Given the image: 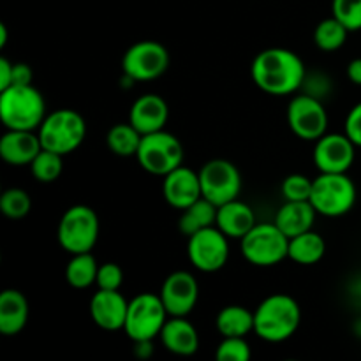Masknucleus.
Here are the masks:
<instances>
[{
	"label": "nucleus",
	"instance_id": "9",
	"mask_svg": "<svg viewBox=\"0 0 361 361\" xmlns=\"http://www.w3.org/2000/svg\"><path fill=\"white\" fill-rule=\"evenodd\" d=\"M169 314L161 296L155 293H141L129 300V310L123 331L133 342L155 341L161 335Z\"/></svg>",
	"mask_w": 361,
	"mask_h": 361
},
{
	"label": "nucleus",
	"instance_id": "12",
	"mask_svg": "<svg viewBox=\"0 0 361 361\" xmlns=\"http://www.w3.org/2000/svg\"><path fill=\"white\" fill-rule=\"evenodd\" d=\"M203 197L221 207L228 201L236 200L242 192V173L228 159H212L200 169Z\"/></svg>",
	"mask_w": 361,
	"mask_h": 361
},
{
	"label": "nucleus",
	"instance_id": "35",
	"mask_svg": "<svg viewBox=\"0 0 361 361\" xmlns=\"http://www.w3.org/2000/svg\"><path fill=\"white\" fill-rule=\"evenodd\" d=\"M250 356L252 351L245 337H222L215 351L217 361H249Z\"/></svg>",
	"mask_w": 361,
	"mask_h": 361
},
{
	"label": "nucleus",
	"instance_id": "41",
	"mask_svg": "<svg viewBox=\"0 0 361 361\" xmlns=\"http://www.w3.org/2000/svg\"><path fill=\"white\" fill-rule=\"evenodd\" d=\"M134 355L141 360L152 358V355H154V341L134 342Z\"/></svg>",
	"mask_w": 361,
	"mask_h": 361
},
{
	"label": "nucleus",
	"instance_id": "25",
	"mask_svg": "<svg viewBox=\"0 0 361 361\" xmlns=\"http://www.w3.org/2000/svg\"><path fill=\"white\" fill-rule=\"evenodd\" d=\"M221 337H247L254 331V312L243 305H228L215 317Z\"/></svg>",
	"mask_w": 361,
	"mask_h": 361
},
{
	"label": "nucleus",
	"instance_id": "6",
	"mask_svg": "<svg viewBox=\"0 0 361 361\" xmlns=\"http://www.w3.org/2000/svg\"><path fill=\"white\" fill-rule=\"evenodd\" d=\"M358 190L348 173H319L312 182L310 203L323 217H342L355 208Z\"/></svg>",
	"mask_w": 361,
	"mask_h": 361
},
{
	"label": "nucleus",
	"instance_id": "34",
	"mask_svg": "<svg viewBox=\"0 0 361 361\" xmlns=\"http://www.w3.org/2000/svg\"><path fill=\"white\" fill-rule=\"evenodd\" d=\"M300 92L310 95V97L319 99V101H324L334 92V80L324 71H307Z\"/></svg>",
	"mask_w": 361,
	"mask_h": 361
},
{
	"label": "nucleus",
	"instance_id": "38",
	"mask_svg": "<svg viewBox=\"0 0 361 361\" xmlns=\"http://www.w3.org/2000/svg\"><path fill=\"white\" fill-rule=\"evenodd\" d=\"M32 80H34V71H32V67L25 62H14L13 85H32Z\"/></svg>",
	"mask_w": 361,
	"mask_h": 361
},
{
	"label": "nucleus",
	"instance_id": "17",
	"mask_svg": "<svg viewBox=\"0 0 361 361\" xmlns=\"http://www.w3.org/2000/svg\"><path fill=\"white\" fill-rule=\"evenodd\" d=\"M129 310V300L118 291L97 289L90 298V317L101 330H123Z\"/></svg>",
	"mask_w": 361,
	"mask_h": 361
},
{
	"label": "nucleus",
	"instance_id": "42",
	"mask_svg": "<svg viewBox=\"0 0 361 361\" xmlns=\"http://www.w3.org/2000/svg\"><path fill=\"white\" fill-rule=\"evenodd\" d=\"M7 39H9V32H7L6 23H0V48H6Z\"/></svg>",
	"mask_w": 361,
	"mask_h": 361
},
{
	"label": "nucleus",
	"instance_id": "40",
	"mask_svg": "<svg viewBox=\"0 0 361 361\" xmlns=\"http://www.w3.org/2000/svg\"><path fill=\"white\" fill-rule=\"evenodd\" d=\"M345 74H348V80L351 81L353 85H358V87H361V56H358V59H353L351 62L348 63Z\"/></svg>",
	"mask_w": 361,
	"mask_h": 361
},
{
	"label": "nucleus",
	"instance_id": "26",
	"mask_svg": "<svg viewBox=\"0 0 361 361\" xmlns=\"http://www.w3.org/2000/svg\"><path fill=\"white\" fill-rule=\"evenodd\" d=\"M215 221H217V207L207 197H200L196 203L180 212L178 231L189 238L190 235L201 231V229L215 226Z\"/></svg>",
	"mask_w": 361,
	"mask_h": 361
},
{
	"label": "nucleus",
	"instance_id": "32",
	"mask_svg": "<svg viewBox=\"0 0 361 361\" xmlns=\"http://www.w3.org/2000/svg\"><path fill=\"white\" fill-rule=\"evenodd\" d=\"M314 178H309L302 173L288 175L281 183V194L284 201H310Z\"/></svg>",
	"mask_w": 361,
	"mask_h": 361
},
{
	"label": "nucleus",
	"instance_id": "11",
	"mask_svg": "<svg viewBox=\"0 0 361 361\" xmlns=\"http://www.w3.org/2000/svg\"><path fill=\"white\" fill-rule=\"evenodd\" d=\"M229 238L217 228L210 226L187 238V257L197 271L215 274L229 261Z\"/></svg>",
	"mask_w": 361,
	"mask_h": 361
},
{
	"label": "nucleus",
	"instance_id": "8",
	"mask_svg": "<svg viewBox=\"0 0 361 361\" xmlns=\"http://www.w3.org/2000/svg\"><path fill=\"white\" fill-rule=\"evenodd\" d=\"M137 164L147 173L155 176H166L183 164L185 150L183 145L175 134L168 130H157V133L145 134L141 137V145L137 148Z\"/></svg>",
	"mask_w": 361,
	"mask_h": 361
},
{
	"label": "nucleus",
	"instance_id": "27",
	"mask_svg": "<svg viewBox=\"0 0 361 361\" xmlns=\"http://www.w3.org/2000/svg\"><path fill=\"white\" fill-rule=\"evenodd\" d=\"M99 263L92 252L71 254L66 267V281L74 289H88L97 281Z\"/></svg>",
	"mask_w": 361,
	"mask_h": 361
},
{
	"label": "nucleus",
	"instance_id": "36",
	"mask_svg": "<svg viewBox=\"0 0 361 361\" xmlns=\"http://www.w3.org/2000/svg\"><path fill=\"white\" fill-rule=\"evenodd\" d=\"M123 284V270L116 263H102L99 264L97 289H108V291H118Z\"/></svg>",
	"mask_w": 361,
	"mask_h": 361
},
{
	"label": "nucleus",
	"instance_id": "3",
	"mask_svg": "<svg viewBox=\"0 0 361 361\" xmlns=\"http://www.w3.org/2000/svg\"><path fill=\"white\" fill-rule=\"evenodd\" d=\"M46 115L44 95L34 85H13L0 90V118L6 129L37 130Z\"/></svg>",
	"mask_w": 361,
	"mask_h": 361
},
{
	"label": "nucleus",
	"instance_id": "37",
	"mask_svg": "<svg viewBox=\"0 0 361 361\" xmlns=\"http://www.w3.org/2000/svg\"><path fill=\"white\" fill-rule=\"evenodd\" d=\"M344 133L348 134L349 140H351L356 147L361 148V102H358V104H355L349 109L348 116H345Z\"/></svg>",
	"mask_w": 361,
	"mask_h": 361
},
{
	"label": "nucleus",
	"instance_id": "33",
	"mask_svg": "<svg viewBox=\"0 0 361 361\" xmlns=\"http://www.w3.org/2000/svg\"><path fill=\"white\" fill-rule=\"evenodd\" d=\"M331 16L349 32L361 30V0H331Z\"/></svg>",
	"mask_w": 361,
	"mask_h": 361
},
{
	"label": "nucleus",
	"instance_id": "18",
	"mask_svg": "<svg viewBox=\"0 0 361 361\" xmlns=\"http://www.w3.org/2000/svg\"><path fill=\"white\" fill-rule=\"evenodd\" d=\"M169 120V106L161 95L143 94L133 102L129 109V122L141 134L162 130Z\"/></svg>",
	"mask_w": 361,
	"mask_h": 361
},
{
	"label": "nucleus",
	"instance_id": "7",
	"mask_svg": "<svg viewBox=\"0 0 361 361\" xmlns=\"http://www.w3.org/2000/svg\"><path fill=\"white\" fill-rule=\"evenodd\" d=\"M101 222L94 208L88 204H74L60 217L56 240L67 254L92 252L97 245Z\"/></svg>",
	"mask_w": 361,
	"mask_h": 361
},
{
	"label": "nucleus",
	"instance_id": "15",
	"mask_svg": "<svg viewBox=\"0 0 361 361\" xmlns=\"http://www.w3.org/2000/svg\"><path fill=\"white\" fill-rule=\"evenodd\" d=\"M159 296L169 316L187 317L200 300V282L190 271L176 270L164 279Z\"/></svg>",
	"mask_w": 361,
	"mask_h": 361
},
{
	"label": "nucleus",
	"instance_id": "23",
	"mask_svg": "<svg viewBox=\"0 0 361 361\" xmlns=\"http://www.w3.org/2000/svg\"><path fill=\"white\" fill-rule=\"evenodd\" d=\"M317 215L319 214L310 201H284V204L275 214L274 222L282 229L284 235L293 238V236L310 231L316 224Z\"/></svg>",
	"mask_w": 361,
	"mask_h": 361
},
{
	"label": "nucleus",
	"instance_id": "24",
	"mask_svg": "<svg viewBox=\"0 0 361 361\" xmlns=\"http://www.w3.org/2000/svg\"><path fill=\"white\" fill-rule=\"evenodd\" d=\"M324 254H326V242L314 229L289 238L288 259L300 264V267H312V264H317L323 259Z\"/></svg>",
	"mask_w": 361,
	"mask_h": 361
},
{
	"label": "nucleus",
	"instance_id": "20",
	"mask_svg": "<svg viewBox=\"0 0 361 361\" xmlns=\"http://www.w3.org/2000/svg\"><path fill=\"white\" fill-rule=\"evenodd\" d=\"M257 224L256 212L250 204L242 200H233L217 207V221L215 226L228 236L229 240H242L254 226Z\"/></svg>",
	"mask_w": 361,
	"mask_h": 361
},
{
	"label": "nucleus",
	"instance_id": "22",
	"mask_svg": "<svg viewBox=\"0 0 361 361\" xmlns=\"http://www.w3.org/2000/svg\"><path fill=\"white\" fill-rule=\"evenodd\" d=\"M27 296L18 289H6L0 295V334L6 337H14L21 334L28 323Z\"/></svg>",
	"mask_w": 361,
	"mask_h": 361
},
{
	"label": "nucleus",
	"instance_id": "14",
	"mask_svg": "<svg viewBox=\"0 0 361 361\" xmlns=\"http://www.w3.org/2000/svg\"><path fill=\"white\" fill-rule=\"evenodd\" d=\"M356 148L345 133H326L314 141L312 161L319 173H348L355 164Z\"/></svg>",
	"mask_w": 361,
	"mask_h": 361
},
{
	"label": "nucleus",
	"instance_id": "30",
	"mask_svg": "<svg viewBox=\"0 0 361 361\" xmlns=\"http://www.w3.org/2000/svg\"><path fill=\"white\" fill-rule=\"evenodd\" d=\"M28 168H30L32 176L37 182L53 183L60 178L63 171V155L41 148V152L35 155V159Z\"/></svg>",
	"mask_w": 361,
	"mask_h": 361
},
{
	"label": "nucleus",
	"instance_id": "2",
	"mask_svg": "<svg viewBox=\"0 0 361 361\" xmlns=\"http://www.w3.org/2000/svg\"><path fill=\"white\" fill-rule=\"evenodd\" d=\"M302 324V309L293 296L275 293L267 296L254 310V334L264 342L281 344L289 341Z\"/></svg>",
	"mask_w": 361,
	"mask_h": 361
},
{
	"label": "nucleus",
	"instance_id": "5",
	"mask_svg": "<svg viewBox=\"0 0 361 361\" xmlns=\"http://www.w3.org/2000/svg\"><path fill=\"white\" fill-rule=\"evenodd\" d=\"M240 250L247 263L257 268H271L288 259L289 236L275 222H257L242 240Z\"/></svg>",
	"mask_w": 361,
	"mask_h": 361
},
{
	"label": "nucleus",
	"instance_id": "13",
	"mask_svg": "<svg viewBox=\"0 0 361 361\" xmlns=\"http://www.w3.org/2000/svg\"><path fill=\"white\" fill-rule=\"evenodd\" d=\"M286 116L291 133L303 141H317L328 133L330 118L323 101L302 92L291 97Z\"/></svg>",
	"mask_w": 361,
	"mask_h": 361
},
{
	"label": "nucleus",
	"instance_id": "19",
	"mask_svg": "<svg viewBox=\"0 0 361 361\" xmlns=\"http://www.w3.org/2000/svg\"><path fill=\"white\" fill-rule=\"evenodd\" d=\"M41 148L39 134L34 130L7 129L0 137V157L6 164L16 166V168L30 166Z\"/></svg>",
	"mask_w": 361,
	"mask_h": 361
},
{
	"label": "nucleus",
	"instance_id": "39",
	"mask_svg": "<svg viewBox=\"0 0 361 361\" xmlns=\"http://www.w3.org/2000/svg\"><path fill=\"white\" fill-rule=\"evenodd\" d=\"M13 66L14 62H11L6 56L0 59V90H6L13 85Z\"/></svg>",
	"mask_w": 361,
	"mask_h": 361
},
{
	"label": "nucleus",
	"instance_id": "21",
	"mask_svg": "<svg viewBox=\"0 0 361 361\" xmlns=\"http://www.w3.org/2000/svg\"><path fill=\"white\" fill-rule=\"evenodd\" d=\"M161 344L176 356H192L200 349V334L187 317H168L162 328Z\"/></svg>",
	"mask_w": 361,
	"mask_h": 361
},
{
	"label": "nucleus",
	"instance_id": "28",
	"mask_svg": "<svg viewBox=\"0 0 361 361\" xmlns=\"http://www.w3.org/2000/svg\"><path fill=\"white\" fill-rule=\"evenodd\" d=\"M143 134L130 122L115 123L106 134V147L118 157H136Z\"/></svg>",
	"mask_w": 361,
	"mask_h": 361
},
{
	"label": "nucleus",
	"instance_id": "4",
	"mask_svg": "<svg viewBox=\"0 0 361 361\" xmlns=\"http://www.w3.org/2000/svg\"><path fill=\"white\" fill-rule=\"evenodd\" d=\"M37 134L42 148L69 155L83 145L87 137V122L76 109L60 108L46 115Z\"/></svg>",
	"mask_w": 361,
	"mask_h": 361
},
{
	"label": "nucleus",
	"instance_id": "16",
	"mask_svg": "<svg viewBox=\"0 0 361 361\" xmlns=\"http://www.w3.org/2000/svg\"><path fill=\"white\" fill-rule=\"evenodd\" d=\"M162 196L166 203L175 210H185L200 197H203L200 171H194L183 164L173 169L171 173L162 176Z\"/></svg>",
	"mask_w": 361,
	"mask_h": 361
},
{
	"label": "nucleus",
	"instance_id": "31",
	"mask_svg": "<svg viewBox=\"0 0 361 361\" xmlns=\"http://www.w3.org/2000/svg\"><path fill=\"white\" fill-rule=\"evenodd\" d=\"M32 210V197L28 192L20 187L6 189L0 196V212L11 221H20L27 217Z\"/></svg>",
	"mask_w": 361,
	"mask_h": 361
},
{
	"label": "nucleus",
	"instance_id": "10",
	"mask_svg": "<svg viewBox=\"0 0 361 361\" xmlns=\"http://www.w3.org/2000/svg\"><path fill=\"white\" fill-rule=\"evenodd\" d=\"M171 56L164 44L152 39L134 42L122 56L123 74L133 78L136 83L155 81L169 69Z\"/></svg>",
	"mask_w": 361,
	"mask_h": 361
},
{
	"label": "nucleus",
	"instance_id": "1",
	"mask_svg": "<svg viewBox=\"0 0 361 361\" xmlns=\"http://www.w3.org/2000/svg\"><path fill=\"white\" fill-rule=\"evenodd\" d=\"M307 69L300 55L288 48H267L254 56L250 78L261 92L274 97L298 94Z\"/></svg>",
	"mask_w": 361,
	"mask_h": 361
},
{
	"label": "nucleus",
	"instance_id": "29",
	"mask_svg": "<svg viewBox=\"0 0 361 361\" xmlns=\"http://www.w3.org/2000/svg\"><path fill=\"white\" fill-rule=\"evenodd\" d=\"M349 30L335 16L324 18L314 30V44L324 53H334L341 49L348 41Z\"/></svg>",
	"mask_w": 361,
	"mask_h": 361
}]
</instances>
